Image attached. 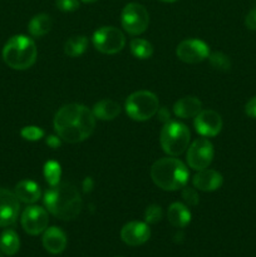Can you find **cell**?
<instances>
[{"instance_id": "obj_1", "label": "cell", "mask_w": 256, "mask_h": 257, "mask_svg": "<svg viewBox=\"0 0 256 257\" xmlns=\"http://www.w3.org/2000/svg\"><path fill=\"white\" fill-rule=\"evenodd\" d=\"M95 117L83 104L70 103L60 108L54 117V130L60 140L68 143H79L92 136Z\"/></svg>"}, {"instance_id": "obj_2", "label": "cell", "mask_w": 256, "mask_h": 257, "mask_svg": "<svg viewBox=\"0 0 256 257\" xmlns=\"http://www.w3.org/2000/svg\"><path fill=\"white\" fill-rule=\"evenodd\" d=\"M44 205L47 210L63 221L74 220L83 208L82 196L74 185L59 182L50 186L44 193Z\"/></svg>"}, {"instance_id": "obj_3", "label": "cell", "mask_w": 256, "mask_h": 257, "mask_svg": "<svg viewBox=\"0 0 256 257\" xmlns=\"http://www.w3.org/2000/svg\"><path fill=\"white\" fill-rule=\"evenodd\" d=\"M151 177L156 186L165 191H177L188 182L190 172L182 161L165 157L156 161L151 167Z\"/></svg>"}, {"instance_id": "obj_4", "label": "cell", "mask_w": 256, "mask_h": 257, "mask_svg": "<svg viewBox=\"0 0 256 257\" xmlns=\"http://www.w3.org/2000/svg\"><path fill=\"white\" fill-rule=\"evenodd\" d=\"M38 57V49L34 40L27 35H14L10 38L3 49L5 64L17 70H24L32 67Z\"/></svg>"}, {"instance_id": "obj_5", "label": "cell", "mask_w": 256, "mask_h": 257, "mask_svg": "<svg viewBox=\"0 0 256 257\" xmlns=\"http://www.w3.org/2000/svg\"><path fill=\"white\" fill-rule=\"evenodd\" d=\"M190 140V131L181 122H171L170 120L163 125L160 135L161 147L171 157L182 155L188 148Z\"/></svg>"}, {"instance_id": "obj_6", "label": "cell", "mask_w": 256, "mask_h": 257, "mask_svg": "<svg viewBox=\"0 0 256 257\" xmlns=\"http://www.w3.org/2000/svg\"><path fill=\"white\" fill-rule=\"evenodd\" d=\"M160 102L155 93L150 90H138L127 98L124 104L128 117L137 122H143L156 115Z\"/></svg>"}, {"instance_id": "obj_7", "label": "cell", "mask_w": 256, "mask_h": 257, "mask_svg": "<svg viewBox=\"0 0 256 257\" xmlns=\"http://www.w3.org/2000/svg\"><path fill=\"white\" fill-rule=\"evenodd\" d=\"M120 24L128 34H142L150 24L148 10L138 3H130L123 8L122 14H120Z\"/></svg>"}, {"instance_id": "obj_8", "label": "cell", "mask_w": 256, "mask_h": 257, "mask_svg": "<svg viewBox=\"0 0 256 257\" xmlns=\"http://www.w3.org/2000/svg\"><path fill=\"white\" fill-rule=\"evenodd\" d=\"M93 45L103 54H115L125 45L124 34L115 27H102L93 34Z\"/></svg>"}, {"instance_id": "obj_9", "label": "cell", "mask_w": 256, "mask_h": 257, "mask_svg": "<svg viewBox=\"0 0 256 257\" xmlns=\"http://www.w3.org/2000/svg\"><path fill=\"white\" fill-rule=\"evenodd\" d=\"M215 156L213 146L206 137L197 138L190 145L187 151V163L192 170L201 171L211 165Z\"/></svg>"}, {"instance_id": "obj_10", "label": "cell", "mask_w": 256, "mask_h": 257, "mask_svg": "<svg viewBox=\"0 0 256 257\" xmlns=\"http://www.w3.org/2000/svg\"><path fill=\"white\" fill-rule=\"evenodd\" d=\"M22 226L27 233L32 236L40 235L48 228L49 216L45 208L40 206H28L22 213Z\"/></svg>"}, {"instance_id": "obj_11", "label": "cell", "mask_w": 256, "mask_h": 257, "mask_svg": "<svg viewBox=\"0 0 256 257\" xmlns=\"http://www.w3.org/2000/svg\"><path fill=\"white\" fill-rule=\"evenodd\" d=\"M178 59L188 64H197L203 62L210 55V48L200 39H186L176 48Z\"/></svg>"}, {"instance_id": "obj_12", "label": "cell", "mask_w": 256, "mask_h": 257, "mask_svg": "<svg viewBox=\"0 0 256 257\" xmlns=\"http://www.w3.org/2000/svg\"><path fill=\"white\" fill-rule=\"evenodd\" d=\"M19 202L14 192L0 188V227H8L15 223L20 212Z\"/></svg>"}, {"instance_id": "obj_13", "label": "cell", "mask_w": 256, "mask_h": 257, "mask_svg": "<svg viewBox=\"0 0 256 257\" xmlns=\"http://www.w3.org/2000/svg\"><path fill=\"white\" fill-rule=\"evenodd\" d=\"M195 130L202 137H215L222 130V118L212 109H203L195 117Z\"/></svg>"}, {"instance_id": "obj_14", "label": "cell", "mask_w": 256, "mask_h": 257, "mask_svg": "<svg viewBox=\"0 0 256 257\" xmlns=\"http://www.w3.org/2000/svg\"><path fill=\"white\" fill-rule=\"evenodd\" d=\"M151 237V230L148 223L132 221L125 223L120 230V238L130 246H140L147 242Z\"/></svg>"}, {"instance_id": "obj_15", "label": "cell", "mask_w": 256, "mask_h": 257, "mask_svg": "<svg viewBox=\"0 0 256 257\" xmlns=\"http://www.w3.org/2000/svg\"><path fill=\"white\" fill-rule=\"evenodd\" d=\"M222 182L223 178L221 173L215 170H208V168L197 171L192 180L193 187L203 192H213L218 190L222 186Z\"/></svg>"}, {"instance_id": "obj_16", "label": "cell", "mask_w": 256, "mask_h": 257, "mask_svg": "<svg viewBox=\"0 0 256 257\" xmlns=\"http://www.w3.org/2000/svg\"><path fill=\"white\" fill-rule=\"evenodd\" d=\"M42 242L48 252L53 253V255H58V253H62L65 250L68 240L67 235H65L62 228L53 226V227L47 228L44 231Z\"/></svg>"}, {"instance_id": "obj_17", "label": "cell", "mask_w": 256, "mask_h": 257, "mask_svg": "<svg viewBox=\"0 0 256 257\" xmlns=\"http://www.w3.org/2000/svg\"><path fill=\"white\" fill-rule=\"evenodd\" d=\"M201 110H202V103L198 98L193 97V95L181 98L173 105L175 115L178 118H182V119L195 118Z\"/></svg>"}, {"instance_id": "obj_18", "label": "cell", "mask_w": 256, "mask_h": 257, "mask_svg": "<svg viewBox=\"0 0 256 257\" xmlns=\"http://www.w3.org/2000/svg\"><path fill=\"white\" fill-rule=\"evenodd\" d=\"M15 196L20 202L24 203H35L42 196L40 187L38 183L30 180H23L15 186Z\"/></svg>"}, {"instance_id": "obj_19", "label": "cell", "mask_w": 256, "mask_h": 257, "mask_svg": "<svg viewBox=\"0 0 256 257\" xmlns=\"http://www.w3.org/2000/svg\"><path fill=\"white\" fill-rule=\"evenodd\" d=\"M95 119L113 120L120 113V105L112 99H102L93 105L92 109Z\"/></svg>"}, {"instance_id": "obj_20", "label": "cell", "mask_w": 256, "mask_h": 257, "mask_svg": "<svg viewBox=\"0 0 256 257\" xmlns=\"http://www.w3.org/2000/svg\"><path fill=\"white\" fill-rule=\"evenodd\" d=\"M167 218L172 226L183 228L191 222V212L187 206L181 202H175L168 207Z\"/></svg>"}, {"instance_id": "obj_21", "label": "cell", "mask_w": 256, "mask_h": 257, "mask_svg": "<svg viewBox=\"0 0 256 257\" xmlns=\"http://www.w3.org/2000/svg\"><path fill=\"white\" fill-rule=\"evenodd\" d=\"M53 27L52 18L48 14H37L35 17H33L30 19L29 24H28V30H29V34L34 38H40L44 37L45 34L50 32Z\"/></svg>"}, {"instance_id": "obj_22", "label": "cell", "mask_w": 256, "mask_h": 257, "mask_svg": "<svg viewBox=\"0 0 256 257\" xmlns=\"http://www.w3.org/2000/svg\"><path fill=\"white\" fill-rule=\"evenodd\" d=\"M20 240L15 231L7 230L0 236V251L8 256H13L19 251Z\"/></svg>"}, {"instance_id": "obj_23", "label": "cell", "mask_w": 256, "mask_h": 257, "mask_svg": "<svg viewBox=\"0 0 256 257\" xmlns=\"http://www.w3.org/2000/svg\"><path fill=\"white\" fill-rule=\"evenodd\" d=\"M88 39L84 35H75L69 38L64 44V53L70 58H75L82 55L87 50Z\"/></svg>"}, {"instance_id": "obj_24", "label": "cell", "mask_w": 256, "mask_h": 257, "mask_svg": "<svg viewBox=\"0 0 256 257\" xmlns=\"http://www.w3.org/2000/svg\"><path fill=\"white\" fill-rule=\"evenodd\" d=\"M131 53L138 59H148L153 54V45L148 40L136 38L130 43Z\"/></svg>"}, {"instance_id": "obj_25", "label": "cell", "mask_w": 256, "mask_h": 257, "mask_svg": "<svg viewBox=\"0 0 256 257\" xmlns=\"http://www.w3.org/2000/svg\"><path fill=\"white\" fill-rule=\"evenodd\" d=\"M62 177V168L60 165L55 161H48L44 165V178L49 186L58 185Z\"/></svg>"}, {"instance_id": "obj_26", "label": "cell", "mask_w": 256, "mask_h": 257, "mask_svg": "<svg viewBox=\"0 0 256 257\" xmlns=\"http://www.w3.org/2000/svg\"><path fill=\"white\" fill-rule=\"evenodd\" d=\"M208 60L213 69L220 70V72H227L231 68V60L225 53L213 52L208 55Z\"/></svg>"}, {"instance_id": "obj_27", "label": "cell", "mask_w": 256, "mask_h": 257, "mask_svg": "<svg viewBox=\"0 0 256 257\" xmlns=\"http://www.w3.org/2000/svg\"><path fill=\"white\" fill-rule=\"evenodd\" d=\"M20 136H22L25 141L37 142V141H40L44 137V131L40 127H37V125H27V127L22 128Z\"/></svg>"}, {"instance_id": "obj_28", "label": "cell", "mask_w": 256, "mask_h": 257, "mask_svg": "<svg viewBox=\"0 0 256 257\" xmlns=\"http://www.w3.org/2000/svg\"><path fill=\"white\" fill-rule=\"evenodd\" d=\"M163 217V211L161 206L158 205H150L145 211V220L146 223H158Z\"/></svg>"}, {"instance_id": "obj_29", "label": "cell", "mask_w": 256, "mask_h": 257, "mask_svg": "<svg viewBox=\"0 0 256 257\" xmlns=\"http://www.w3.org/2000/svg\"><path fill=\"white\" fill-rule=\"evenodd\" d=\"M182 198L188 206H196L200 202V197H198V193L196 188H191L185 186L182 190Z\"/></svg>"}, {"instance_id": "obj_30", "label": "cell", "mask_w": 256, "mask_h": 257, "mask_svg": "<svg viewBox=\"0 0 256 257\" xmlns=\"http://www.w3.org/2000/svg\"><path fill=\"white\" fill-rule=\"evenodd\" d=\"M55 5L60 12L72 13L79 8V0H55Z\"/></svg>"}, {"instance_id": "obj_31", "label": "cell", "mask_w": 256, "mask_h": 257, "mask_svg": "<svg viewBox=\"0 0 256 257\" xmlns=\"http://www.w3.org/2000/svg\"><path fill=\"white\" fill-rule=\"evenodd\" d=\"M245 113L247 117L256 119V95L245 104Z\"/></svg>"}, {"instance_id": "obj_32", "label": "cell", "mask_w": 256, "mask_h": 257, "mask_svg": "<svg viewBox=\"0 0 256 257\" xmlns=\"http://www.w3.org/2000/svg\"><path fill=\"white\" fill-rule=\"evenodd\" d=\"M245 25L247 29L256 30V7L252 10H250L245 18Z\"/></svg>"}, {"instance_id": "obj_33", "label": "cell", "mask_w": 256, "mask_h": 257, "mask_svg": "<svg viewBox=\"0 0 256 257\" xmlns=\"http://www.w3.org/2000/svg\"><path fill=\"white\" fill-rule=\"evenodd\" d=\"M45 142H47V145L49 146L50 148H53V150L60 147V145H62V140H60V137L58 135L57 136H49V137H47Z\"/></svg>"}, {"instance_id": "obj_34", "label": "cell", "mask_w": 256, "mask_h": 257, "mask_svg": "<svg viewBox=\"0 0 256 257\" xmlns=\"http://www.w3.org/2000/svg\"><path fill=\"white\" fill-rule=\"evenodd\" d=\"M156 114H157L158 119H160L161 122L165 123V124H166V123L170 122V112H168L166 108H158V110H157V113H156Z\"/></svg>"}, {"instance_id": "obj_35", "label": "cell", "mask_w": 256, "mask_h": 257, "mask_svg": "<svg viewBox=\"0 0 256 257\" xmlns=\"http://www.w3.org/2000/svg\"><path fill=\"white\" fill-rule=\"evenodd\" d=\"M83 3H88V4H90V3H94V2H97V0H82Z\"/></svg>"}, {"instance_id": "obj_36", "label": "cell", "mask_w": 256, "mask_h": 257, "mask_svg": "<svg viewBox=\"0 0 256 257\" xmlns=\"http://www.w3.org/2000/svg\"><path fill=\"white\" fill-rule=\"evenodd\" d=\"M161 2H163V3H175V2H177V0H161Z\"/></svg>"}, {"instance_id": "obj_37", "label": "cell", "mask_w": 256, "mask_h": 257, "mask_svg": "<svg viewBox=\"0 0 256 257\" xmlns=\"http://www.w3.org/2000/svg\"><path fill=\"white\" fill-rule=\"evenodd\" d=\"M0 257H3V252H2V251H0Z\"/></svg>"}]
</instances>
